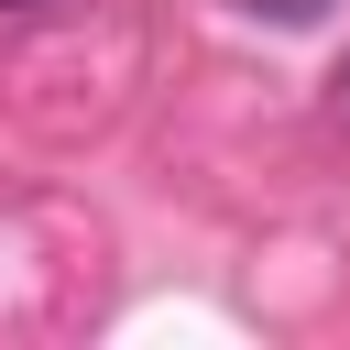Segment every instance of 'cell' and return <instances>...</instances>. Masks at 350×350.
I'll use <instances>...</instances> for the list:
<instances>
[{"instance_id":"6da1fadb","label":"cell","mask_w":350,"mask_h":350,"mask_svg":"<svg viewBox=\"0 0 350 350\" xmlns=\"http://www.w3.org/2000/svg\"><path fill=\"white\" fill-rule=\"evenodd\" d=\"M0 11H44V0H0Z\"/></svg>"}]
</instances>
